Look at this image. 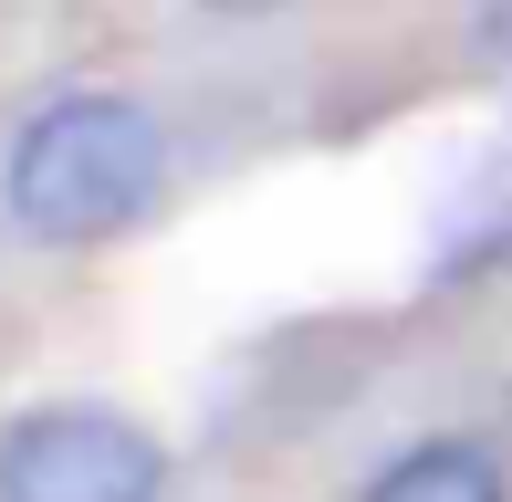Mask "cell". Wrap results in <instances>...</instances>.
Instances as JSON below:
<instances>
[{
  "mask_svg": "<svg viewBox=\"0 0 512 502\" xmlns=\"http://www.w3.org/2000/svg\"><path fill=\"white\" fill-rule=\"evenodd\" d=\"M481 53H492V63H502V84H512V0L492 11V32H481Z\"/></svg>",
  "mask_w": 512,
  "mask_h": 502,
  "instance_id": "cell-4",
  "label": "cell"
},
{
  "mask_svg": "<svg viewBox=\"0 0 512 502\" xmlns=\"http://www.w3.org/2000/svg\"><path fill=\"white\" fill-rule=\"evenodd\" d=\"M168 492V450L147 440V419L105 398L21 408L0 429V502H157Z\"/></svg>",
  "mask_w": 512,
  "mask_h": 502,
  "instance_id": "cell-2",
  "label": "cell"
},
{
  "mask_svg": "<svg viewBox=\"0 0 512 502\" xmlns=\"http://www.w3.org/2000/svg\"><path fill=\"white\" fill-rule=\"evenodd\" d=\"M209 11H272V0H209Z\"/></svg>",
  "mask_w": 512,
  "mask_h": 502,
  "instance_id": "cell-5",
  "label": "cell"
},
{
  "mask_svg": "<svg viewBox=\"0 0 512 502\" xmlns=\"http://www.w3.org/2000/svg\"><path fill=\"white\" fill-rule=\"evenodd\" d=\"M157 189H168V126L136 95H53L11 136V168H0L11 220L53 251H95L136 231Z\"/></svg>",
  "mask_w": 512,
  "mask_h": 502,
  "instance_id": "cell-1",
  "label": "cell"
},
{
  "mask_svg": "<svg viewBox=\"0 0 512 502\" xmlns=\"http://www.w3.org/2000/svg\"><path fill=\"white\" fill-rule=\"evenodd\" d=\"M366 502H512V471L481 440H418L366 482Z\"/></svg>",
  "mask_w": 512,
  "mask_h": 502,
  "instance_id": "cell-3",
  "label": "cell"
}]
</instances>
